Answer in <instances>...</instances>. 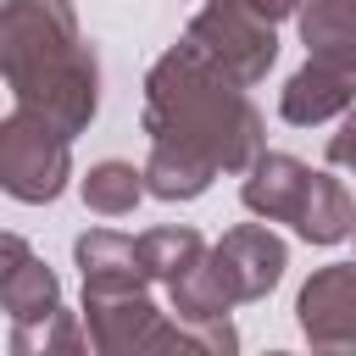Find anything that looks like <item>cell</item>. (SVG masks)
Here are the masks:
<instances>
[{"mask_svg": "<svg viewBox=\"0 0 356 356\" xmlns=\"http://www.w3.org/2000/svg\"><path fill=\"white\" fill-rule=\"evenodd\" d=\"M145 128L150 145L189 150L217 172H250V161L261 156V117L245 100V83L228 78L195 39H184L150 67Z\"/></svg>", "mask_w": 356, "mask_h": 356, "instance_id": "1", "label": "cell"}, {"mask_svg": "<svg viewBox=\"0 0 356 356\" xmlns=\"http://www.w3.org/2000/svg\"><path fill=\"white\" fill-rule=\"evenodd\" d=\"M0 306L11 312L17 328H33L44 317H56V278L44 261L28 256L22 239H6V267H0Z\"/></svg>", "mask_w": 356, "mask_h": 356, "instance_id": "11", "label": "cell"}, {"mask_svg": "<svg viewBox=\"0 0 356 356\" xmlns=\"http://www.w3.org/2000/svg\"><path fill=\"white\" fill-rule=\"evenodd\" d=\"M89 334H95L100 350H161V345H206V350H217L211 334L167 328L145 289H128V295H89Z\"/></svg>", "mask_w": 356, "mask_h": 356, "instance_id": "5", "label": "cell"}, {"mask_svg": "<svg viewBox=\"0 0 356 356\" xmlns=\"http://www.w3.org/2000/svg\"><path fill=\"white\" fill-rule=\"evenodd\" d=\"M295 234H300V239H312V245H334V239L356 234V206H350V195H345V184H339V178L317 172L312 200H306V211H300Z\"/></svg>", "mask_w": 356, "mask_h": 356, "instance_id": "13", "label": "cell"}, {"mask_svg": "<svg viewBox=\"0 0 356 356\" xmlns=\"http://www.w3.org/2000/svg\"><path fill=\"white\" fill-rule=\"evenodd\" d=\"M189 39L239 83H261L273 56H278L273 22L250 0H206L195 11V22H189Z\"/></svg>", "mask_w": 356, "mask_h": 356, "instance_id": "4", "label": "cell"}, {"mask_svg": "<svg viewBox=\"0 0 356 356\" xmlns=\"http://www.w3.org/2000/svg\"><path fill=\"white\" fill-rule=\"evenodd\" d=\"M72 172V134H61L50 117L17 106L0 122V184L17 200H56Z\"/></svg>", "mask_w": 356, "mask_h": 356, "instance_id": "3", "label": "cell"}, {"mask_svg": "<svg viewBox=\"0 0 356 356\" xmlns=\"http://www.w3.org/2000/svg\"><path fill=\"white\" fill-rule=\"evenodd\" d=\"M250 6H256V11L267 17V22H284L289 11H300V0H250Z\"/></svg>", "mask_w": 356, "mask_h": 356, "instance_id": "17", "label": "cell"}, {"mask_svg": "<svg viewBox=\"0 0 356 356\" xmlns=\"http://www.w3.org/2000/svg\"><path fill=\"white\" fill-rule=\"evenodd\" d=\"M300 328L323 350H356V261L323 267L300 289Z\"/></svg>", "mask_w": 356, "mask_h": 356, "instance_id": "7", "label": "cell"}, {"mask_svg": "<svg viewBox=\"0 0 356 356\" xmlns=\"http://www.w3.org/2000/svg\"><path fill=\"white\" fill-rule=\"evenodd\" d=\"M300 39H306V56L356 67V0H306Z\"/></svg>", "mask_w": 356, "mask_h": 356, "instance_id": "12", "label": "cell"}, {"mask_svg": "<svg viewBox=\"0 0 356 356\" xmlns=\"http://www.w3.org/2000/svg\"><path fill=\"white\" fill-rule=\"evenodd\" d=\"M328 167H345V172H356V106L345 111L339 134L328 139Z\"/></svg>", "mask_w": 356, "mask_h": 356, "instance_id": "16", "label": "cell"}, {"mask_svg": "<svg viewBox=\"0 0 356 356\" xmlns=\"http://www.w3.org/2000/svg\"><path fill=\"white\" fill-rule=\"evenodd\" d=\"M145 189H150L145 172H134L128 161H100V167H89V178H83V200H89V211H100V217L134 211V200H139Z\"/></svg>", "mask_w": 356, "mask_h": 356, "instance_id": "14", "label": "cell"}, {"mask_svg": "<svg viewBox=\"0 0 356 356\" xmlns=\"http://www.w3.org/2000/svg\"><path fill=\"white\" fill-rule=\"evenodd\" d=\"M0 61L17 106L50 117L61 134H83L95 117V56L78 33L67 0H6L0 17Z\"/></svg>", "mask_w": 356, "mask_h": 356, "instance_id": "2", "label": "cell"}, {"mask_svg": "<svg viewBox=\"0 0 356 356\" xmlns=\"http://www.w3.org/2000/svg\"><path fill=\"white\" fill-rule=\"evenodd\" d=\"M78 267H83L89 295H128V289H145V278H150L139 239L111 234V228H95V234L78 239Z\"/></svg>", "mask_w": 356, "mask_h": 356, "instance_id": "10", "label": "cell"}, {"mask_svg": "<svg viewBox=\"0 0 356 356\" xmlns=\"http://www.w3.org/2000/svg\"><path fill=\"white\" fill-rule=\"evenodd\" d=\"M312 184H317L312 167H300L295 156H267L261 150L250 161V178H245V206L267 222H300V211L312 200Z\"/></svg>", "mask_w": 356, "mask_h": 356, "instance_id": "9", "label": "cell"}, {"mask_svg": "<svg viewBox=\"0 0 356 356\" xmlns=\"http://www.w3.org/2000/svg\"><path fill=\"white\" fill-rule=\"evenodd\" d=\"M356 106V67H334V61H306L289 83H284V122L295 128H312V122H328V117H345Z\"/></svg>", "mask_w": 356, "mask_h": 356, "instance_id": "8", "label": "cell"}, {"mask_svg": "<svg viewBox=\"0 0 356 356\" xmlns=\"http://www.w3.org/2000/svg\"><path fill=\"white\" fill-rule=\"evenodd\" d=\"M139 256H145L150 278H167L172 284L184 267H195L206 256V245H200L195 228H150V234H139Z\"/></svg>", "mask_w": 356, "mask_h": 356, "instance_id": "15", "label": "cell"}, {"mask_svg": "<svg viewBox=\"0 0 356 356\" xmlns=\"http://www.w3.org/2000/svg\"><path fill=\"white\" fill-rule=\"evenodd\" d=\"M217 278L228 284L234 306L239 300H261L278 278H284V239L267 222H239L234 234H222V245L211 250Z\"/></svg>", "mask_w": 356, "mask_h": 356, "instance_id": "6", "label": "cell"}]
</instances>
